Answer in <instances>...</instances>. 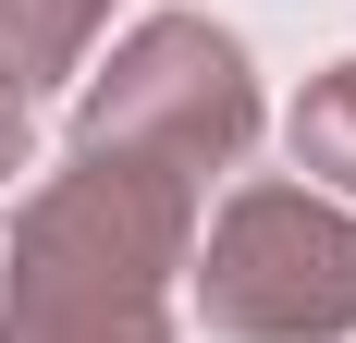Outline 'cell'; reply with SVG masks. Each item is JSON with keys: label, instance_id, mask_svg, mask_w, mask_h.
I'll list each match as a JSON object with an SVG mask.
<instances>
[{"label": "cell", "instance_id": "cell-6", "mask_svg": "<svg viewBox=\"0 0 356 343\" xmlns=\"http://www.w3.org/2000/svg\"><path fill=\"white\" fill-rule=\"evenodd\" d=\"M25 172V99H0V184Z\"/></svg>", "mask_w": 356, "mask_h": 343}, {"label": "cell", "instance_id": "cell-1", "mask_svg": "<svg viewBox=\"0 0 356 343\" xmlns=\"http://www.w3.org/2000/svg\"><path fill=\"white\" fill-rule=\"evenodd\" d=\"M197 208L172 172L86 160L49 172L13 208L0 245V343H172V270L197 245Z\"/></svg>", "mask_w": 356, "mask_h": 343}, {"label": "cell", "instance_id": "cell-4", "mask_svg": "<svg viewBox=\"0 0 356 343\" xmlns=\"http://www.w3.org/2000/svg\"><path fill=\"white\" fill-rule=\"evenodd\" d=\"M111 0H0V99H49L62 74H86V49H99Z\"/></svg>", "mask_w": 356, "mask_h": 343}, {"label": "cell", "instance_id": "cell-3", "mask_svg": "<svg viewBox=\"0 0 356 343\" xmlns=\"http://www.w3.org/2000/svg\"><path fill=\"white\" fill-rule=\"evenodd\" d=\"M197 319L221 343H344L356 331V208L320 184H246L184 245Z\"/></svg>", "mask_w": 356, "mask_h": 343}, {"label": "cell", "instance_id": "cell-2", "mask_svg": "<svg viewBox=\"0 0 356 343\" xmlns=\"http://www.w3.org/2000/svg\"><path fill=\"white\" fill-rule=\"evenodd\" d=\"M74 147L86 160H136L172 172L184 196H209V172H234L258 147V74L246 37L209 25V12H147L74 99Z\"/></svg>", "mask_w": 356, "mask_h": 343}, {"label": "cell", "instance_id": "cell-5", "mask_svg": "<svg viewBox=\"0 0 356 343\" xmlns=\"http://www.w3.org/2000/svg\"><path fill=\"white\" fill-rule=\"evenodd\" d=\"M295 172L332 184V196H356V62H332L320 86L295 99Z\"/></svg>", "mask_w": 356, "mask_h": 343}]
</instances>
